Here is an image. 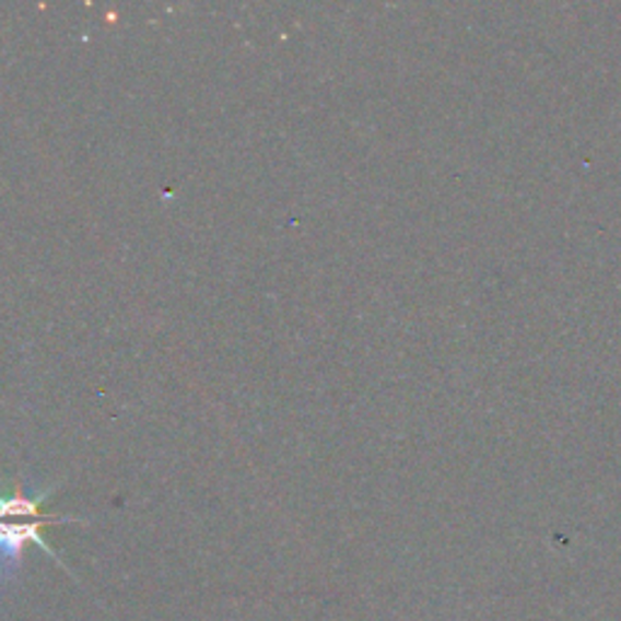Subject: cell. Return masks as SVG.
<instances>
[{"mask_svg":"<svg viewBox=\"0 0 621 621\" xmlns=\"http://www.w3.org/2000/svg\"><path fill=\"white\" fill-rule=\"evenodd\" d=\"M71 523H85V519L69 517V515H63V517L54 515L49 519H27V523H22V525H15V523H10V519H3V523H0V581L10 583L15 578V573L20 571V565H22V559H25L27 543H37V547L44 553H47V556L54 563H59L66 573H71L69 565H66L59 559V553L54 551L49 543L44 541V537L39 535V529L44 525H71ZM73 578H75V575H73Z\"/></svg>","mask_w":621,"mask_h":621,"instance_id":"6da1fadb","label":"cell"},{"mask_svg":"<svg viewBox=\"0 0 621 621\" xmlns=\"http://www.w3.org/2000/svg\"><path fill=\"white\" fill-rule=\"evenodd\" d=\"M57 491V488H49V491H42L37 495H27L17 488L15 495L3 497L0 495V523L3 519H15V517H27V519H49L54 515H44L42 505L49 501V495Z\"/></svg>","mask_w":621,"mask_h":621,"instance_id":"7a4b0ae2","label":"cell"}]
</instances>
